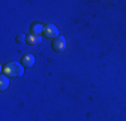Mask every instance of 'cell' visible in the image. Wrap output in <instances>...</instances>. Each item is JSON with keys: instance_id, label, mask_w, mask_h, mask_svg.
<instances>
[{"instance_id": "obj_2", "label": "cell", "mask_w": 126, "mask_h": 121, "mask_svg": "<svg viewBox=\"0 0 126 121\" xmlns=\"http://www.w3.org/2000/svg\"><path fill=\"white\" fill-rule=\"evenodd\" d=\"M43 35L46 36V38H48V39H56L58 38V35H59V31H58V28H56V26L55 24H47L46 27H44V30H43Z\"/></svg>"}, {"instance_id": "obj_4", "label": "cell", "mask_w": 126, "mask_h": 121, "mask_svg": "<svg viewBox=\"0 0 126 121\" xmlns=\"http://www.w3.org/2000/svg\"><path fill=\"white\" fill-rule=\"evenodd\" d=\"M22 63H23L24 67H32L34 63H35V57L32 55V54H26L22 59Z\"/></svg>"}, {"instance_id": "obj_6", "label": "cell", "mask_w": 126, "mask_h": 121, "mask_svg": "<svg viewBox=\"0 0 126 121\" xmlns=\"http://www.w3.org/2000/svg\"><path fill=\"white\" fill-rule=\"evenodd\" d=\"M43 30H44V27L42 26L40 23H35L34 26L31 27V34H34V35H40L42 32H43Z\"/></svg>"}, {"instance_id": "obj_7", "label": "cell", "mask_w": 126, "mask_h": 121, "mask_svg": "<svg viewBox=\"0 0 126 121\" xmlns=\"http://www.w3.org/2000/svg\"><path fill=\"white\" fill-rule=\"evenodd\" d=\"M10 77H7V75L3 74L1 78H0V89L1 90H5L8 89V86H10V80H8Z\"/></svg>"}, {"instance_id": "obj_8", "label": "cell", "mask_w": 126, "mask_h": 121, "mask_svg": "<svg viewBox=\"0 0 126 121\" xmlns=\"http://www.w3.org/2000/svg\"><path fill=\"white\" fill-rule=\"evenodd\" d=\"M24 40H27L26 35H19V36H16V42H17V43H22V42H24Z\"/></svg>"}, {"instance_id": "obj_3", "label": "cell", "mask_w": 126, "mask_h": 121, "mask_svg": "<svg viewBox=\"0 0 126 121\" xmlns=\"http://www.w3.org/2000/svg\"><path fill=\"white\" fill-rule=\"evenodd\" d=\"M66 47V38L64 36H58L56 39H54L52 42V48L58 53H62Z\"/></svg>"}, {"instance_id": "obj_5", "label": "cell", "mask_w": 126, "mask_h": 121, "mask_svg": "<svg viewBox=\"0 0 126 121\" xmlns=\"http://www.w3.org/2000/svg\"><path fill=\"white\" fill-rule=\"evenodd\" d=\"M40 42H42V36H40V35H34V34H31V35L27 36V43L31 44V46H36V44H39Z\"/></svg>"}, {"instance_id": "obj_1", "label": "cell", "mask_w": 126, "mask_h": 121, "mask_svg": "<svg viewBox=\"0 0 126 121\" xmlns=\"http://www.w3.org/2000/svg\"><path fill=\"white\" fill-rule=\"evenodd\" d=\"M3 74L7 77L15 78V77H22L24 74V67L16 60H11V62L5 63L3 66Z\"/></svg>"}]
</instances>
